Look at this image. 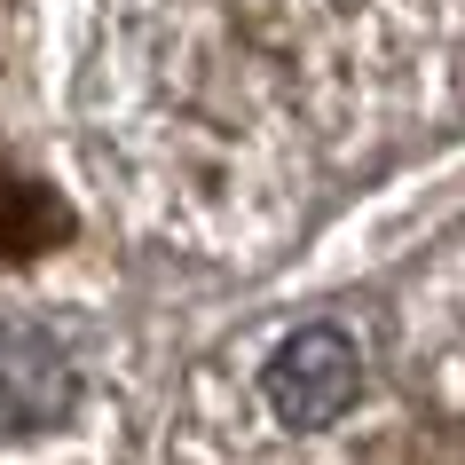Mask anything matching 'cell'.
<instances>
[{
	"mask_svg": "<svg viewBox=\"0 0 465 465\" xmlns=\"http://www.w3.org/2000/svg\"><path fill=\"white\" fill-rule=\"evenodd\" d=\"M355 394H363V355H355V340H347L340 323L292 331V340L269 355V371H261V402H269L284 426H300V434L340 426V418L355 411Z\"/></svg>",
	"mask_w": 465,
	"mask_h": 465,
	"instance_id": "1",
	"label": "cell"
},
{
	"mask_svg": "<svg viewBox=\"0 0 465 465\" xmlns=\"http://www.w3.org/2000/svg\"><path fill=\"white\" fill-rule=\"evenodd\" d=\"M55 237H64V205L16 173H0V252H40Z\"/></svg>",
	"mask_w": 465,
	"mask_h": 465,
	"instance_id": "2",
	"label": "cell"
}]
</instances>
